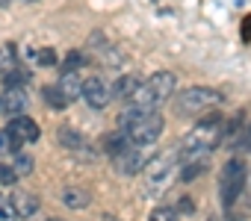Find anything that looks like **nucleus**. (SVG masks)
Returning a JSON list of instances; mask_svg holds the SVG:
<instances>
[{
	"mask_svg": "<svg viewBox=\"0 0 251 221\" xmlns=\"http://www.w3.org/2000/svg\"><path fill=\"white\" fill-rule=\"evenodd\" d=\"M225 139V124H222V115H210V118H201L189 133H186V142H183V156L186 159H195L201 154H210L219 142Z\"/></svg>",
	"mask_w": 251,
	"mask_h": 221,
	"instance_id": "f257e3e1",
	"label": "nucleus"
},
{
	"mask_svg": "<svg viewBox=\"0 0 251 221\" xmlns=\"http://www.w3.org/2000/svg\"><path fill=\"white\" fill-rule=\"evenodd\" d=\"M175 86H177V80L172 71H157L136 86V91L130 94V103L133 106H157L175 94Z\"/></svg>",
	"mask_w": 251,
	"mask_h": 221,
	"instance_id": "f03ea898",
	"label": "nucleus"
},
{
	"mask_svg": "<svg viewBox=\"0 0 251 221\" xmlns=\"http://www.w3.org/2000/svg\"><path fill=\"white\" fill-rule=\"evenodd\" d=\"M245 177H248V168H245V159L242 156H233L225 162L222 168V177H219V195H222V203L225 206H233L245 189Z\"/></svg>",
	"mask_w": 251,
	"mask_h": 221,
	"instance_id": "7ed1b4c3",
	"label": "nucleus"
},
{
	"mask_svg": "<svg viewBox=\"0 0 251 221\" xmlns=\"http://www.w3.org/2000/svg\"><path fill=\"white\" fill-rule=\"evenodd\" d=\"M222 100V91L210 88V86H189L183 94H177L175 100V109H177V115H201L207 112L210 106H216Z\"/></svg>",
	"mask_w": 251,
	"mask_h": 221,
	"instance_id": "20e7f679",
	"label": "nucleus"
},
{
	"mask_svg": "<svg viewBox=\"0 0 251 221\" xmlns=\"http://www.w3.org/2000/svg\"><path fill=\"white\" fill-rule=\"evenodd\" d=\"M163 130H166L163 115L157 112V109H148V112H145L139 121H133V124H130L127 130H124V133L130 136V142H133V145L145 148V145H154V142L163 136Z\"/></svg>",
	"mask_w": 251,
	"mask_h": 221,
	"instance_id": "39448f33",
	"label": "nucleus"
},
{
	"mask_svg": "<svg viewBox=\"0 0 251 221\" xmlns=\"http://www.w3.org/2000/svg\"><path fill=\"white\" fill-rule=\"evenodd\" d=\"M6 133L12 136V145H15V151H21V145H33V142H39V136H42L39 124H36L30 115H15V118L9 121Z\"/></svg>",
	"mask_w": 251,
	"mask_h": 221,
	"instance_id": "423d86ee",
	"label": "nucleus"
},
{
	"mask_svg": "<svg viewBox=\"0 0 251 221\" xmlns=\"http://www.w3.org/2000/svg\"><path fill=\"white\" fill-rule=\"evenodd\" d=\"M80 97H83L92 109H106L109 100H112V88H109V83H106L103 77H89V80H83Z\"/></svg>",
	"mask_w": 251,
	"mask_h": 221,
	"instance_id": "0eeeda50",
	"label": "nucleus"
},
{
	"mask_svg": "<svg viewBox=\"0 0 251 221\" xmlns=\"http://www.w3.org/2000/svg\"><path fill=\"white\" fill-rule=\"evenodd\" d=\"M145 162H148V156L142 154V148H139V145H130V148H124L121 154H115V156H112V165H115V171L127 174V177L139 174V171L145 168Z\"/></svg>",
	"mask_w": 251,
	"mask_h": 221,
	"instance_id": "6e6552de",
	"label": "nucleus"
},
{
	"mask_svg": "<svg viewBox=\"0 0 251 221\" xmlns=\"http://www.w3.org/2000/svg\"><path fill=\"white\" fill-rule=\"evenodd\" d=\"M24 109H27V91L21 86H3V91H0V115L15 118V115H24Z\"/></svg>",
	"mask_w": 251,
	"mask_h": 221,
	"instance_id": "1a4fd4ad",
	"label": "nucleus"
},
{
	"mask_svg": "<svg viewBox=\"0 0 251 221\" xmlns=\"http://www.w3.org/2000/svg\"><path fill=\"white\" fill-rule=\"evenodd\" d=\"M175 159H177L175 154H163V156L145 162V174H148V183H151L154 189H160V186L169 183V174H172V168H175Z\"/></svg>",
	"mask_w": 251,
	"mask_h": 221,
	"instance_id": "9d476101",
	"label": "nucleus"
},
{
	"mask_svg": "<svg viewBox=\"0 0 251 221\" xmlns=\"http://www.w3.org/2000/svg\"><path fill=\"white\" fill-rule=\"evenodd\" d=\"M12 209H15V215H21V218H30V215H36L39 212V206H42V200H39V195H33V192H15L12 195Z\"/></svg>",
	"mask_w": 251,
	"mask_h": 221,
	"instance_id": "9b49d317",
	"label": "nucleus"
},
{
	"mask_svg": "<svg viewBox=\"0 0 251 221\" xmlns=\"http://www.w3.org/2000/svg\"><path fill=\"white\" fill-rule=\"evenodd\" d=\"M56 86H59V88H62V94L68 97V103H71V100H77V97H80V91H83V80H80V77H77V71H71V68H68V71H62V77H59V83H56Z\"/></svg>",
	"mask_w": 251,
	"mask_h": 221,
	"instance_id": "f8f14e48",
	"label": "nucleus"
},
{
	"mask_svg": "<svg viewBox=\"0 0 251 221\" xmlns=\"http://www.w3.org/2000/svg\"><path fill=\"white\" fill-rule=\"evenodd\" d=\"M62 203L71 206V209H86L92 203V195L80 186H68V189H62Z\"/></svg>",
	"mask_w": 251,
	"mask_h": 221,
	"instance_id": "ddd939ff",
	"label": "nucleus"
},
{
	"mask_svg": "<svg viewBox=\"0 0 251 221\" xmlns=\"http://www.w3.org/2000/svg\"><path fill=\"white\" fill-rule=\"evenodd\" d=\"M142 80L136 77V74H124V77H118L115 80V86H109L112 88V97H124V100H130V94L136 91V86H139Z\"/></svg>",
	"mask_w": 251,
	"mask_h": 221,
	"instance_id": "4468645a",
	"label": "nucleus"
},
{
	"mask_svg": "<svg viewBox=\"0 0 251 221\" xmlns=\"http://www.w3.org/2000/svg\"><path fill=\"white\" fill-rule=\"evenodd\" d=\"M56 142H59L62 148H68V151H77V148H83V145H86L83 133H80V130H74V127H59V130H56Z\"/></svg>",
	"mask_w": 251,
	"mask_h": 221,
	"instance_id": "2eb2a0df",
	"label": "nucleus"
},
{
	"mask_svg": "<svg viewBox=\"0 0 251 221\" xmlns=\"http://www.w3.org/2000/svg\"><path fill=\"white\" fill-rule=\"evenodd\" d=\"M130 145H133V142H130V136L124 133V130H121V133H106V136H103V151H106L109 156L121 154L124 148H130Z\"/></svg>",
	"mask_w": 251,
	"mask_h": 221,
	"instance_id": "dca6fc26",
	"label": "nucleus"
},
{
	"mask_svg": "<svg viewBox=\"0 0 251 221\" xmlns=\"http://www.w3.org/2000/svg\"><path fill=\"white\" fill-rule=\"evenodd\" d=\"M42 97H45V103H48L50 109H56V112H59V109H65V106H68V97L62 94V88H59L56 83L45 86V88H42Z\"/></svg>",
	"mask_w": 251,
	"mask_h": 221,
	"instance_id": "f3484780",
	"label": "nucleus"
},
{
	"mask_svg": "<svg viewBox=\"0 0 251 221\" xmlns=\"http://www.w3.org/2000/svg\"><path fill=\"white\" fill-rule=\"evenodd\" d=\"M12 168H15V174H18V177H30V174H33V168H36V162H33V156H30V154L15 151V156H12Z\"/></svg>",
	"mask_w": 251,
	"mask_h": 221,
	"instance_id": "a211bd4d",
	"label": "nucleus"
},
{
	"mask_svg": "<svg viewBox=\"0 0 251 221\" xmlns=\"http://www.w3.org/2000/svg\"><path fill=\"white\" fill-rule=\"evenodd\" d=\"M24 83H27V71L21 65H12L9 71H3V86H21L24 88Z\"/></svg>",
	"mask_w": 251,
	"mask_h": 221,
	"instance_id": "6ab92c4d",
	"label": "nucleus"
},
{
	"mask_svg": "<svg viewBox=\"0 0 251 221\" xmlns=\"http://www.w3.org/2000/svg\"><path fill=\"white\" fill-rule=\"evenodd\" d=\"M148 221H177V209L175 206H157Z\"/></svg>",
	"mask_w": 251,
	"mask_h": 221,
	"instance_id": "aec40b11",
	"label": "nucleus"
},
{
	"mask_svg": "<svg viewBox=\"0 0 251 221\" xmlns=\"http://www.w3.org/2000/svg\"><path fill=\"white\" fill-rule=\"evenodd\" d=\"M12 65H18V62H15V56H12V47H9V44H3V47H0V74L9 71Z\"/></svg>",
	"mask_w": 251,
	"mask_h": 221,
	"instance_id": "412c9836",
	"label": "nucleus"
},
{
	"mask_svg": "<svg viewBox=\"0 0 251 221\" xmlns=\"http://www.w3.org/2000/svg\"><path fill=\"white\" fill-rule=\"evenodd\" d=\"M15 180H21V177L15 174L12 165H0V186H15Z\"/></svg>",
	"mask_w": 251,
	"mask_h": 221,
	"instance_id": "4be33fe9",
	"label": "nucleus"
},
{
	"mask_svg": "<svg viewBox=\"0 0 251 221\" xmlns=\"http://www.w3.org/2000/svg\"><path fill=\"white\" fill-rule=\"evenodd\" d=\"M204 168H207L204 162H195V165H186V168L180 171V180H183V183H189V180H195L198 174H204Z\"/></svg>",
	"mask_w": 251,
	"mask_h": 221,
	"instance_id": "5701e85b",
	"label": "nucleus"
},
{
	"mask_svg": "<svg viewBox=\"0 0 251 221\" xmlns=\"http://www.w3.org/2000/svg\"><path fill=\"white\" fill-rule=\"evenodd\" d=\"M36 59H39V65H45V68H53V65H56V53H53L50 47L39 50V53H36Z\"/></svg>",
	"mask_w": 251,
	"mask_h": 221,
	"instance_id": "b1692460",
	"label": "nucleus"
},
{
	"mask_svg": "<svg viewBox=\"0 0 251 221\" xmlns=\"http://www.w3.org/2000/svg\"><path fill=\"white\" fill-rule=\"evenodd\" d=\"M12 151H15L12 136H9L6 130H0V156H6V154H12Z\"/></svg>",
	"mask_w": 251,
	"mask_h": 221,
	"instance_id": "393cba45",
	"label": "nucleus"
},
{
	"mask_svg": "<svg viewBox=\"0 0 251 221\" xmlns=\"http://www.w3.org/2000/svg\"><path fill=\"white\" fill-rule=\"evenodd\" d=\"M15 218H18V215H15V209H12V203L0 198V221H15Z\"/></svg>",
	"mask_w": 251,
	"mask_h": 221,
	"instance_id": "a878e982",
	"label": "nucleus"
},
{
	"mask_svg": "<svg viewBox=\"0 0 251 221\" xmlns=\"http://www.w3.org/2000/svg\"><path fill=\"white\" fill-rule=\"evenodd\" d=\"M83 65H86L83 53H77V50H74V53H68V59H65V71H68V68H71V71H77V68H83Z\"/></svg>",
	"mask_w": 251,
	"mask_h": 221,
	"instance_id": "bb28decb",
	"label": "nucleus"
},
{
	"mask_svg": "<svg viewBox=\"0 0 251 221\" xmlns=\"http://www.w3.org/2000/svg\"><path fill=\"white\" fill-rule=\"evenodd\" d=\"M195 212V200L192 198H180L177 200V215H192Z\"/></svg>",
	"mask_w": 251,
	"mask_h": 221,
	"instance_id": "cd10ccee",
	"label": "nucleus"
},
{
	"mask_svg": "<svg viewBox=\"0 0 251 221\" xmlns=\"http://www.w3.org/2000/svg\"><path fill=\"white\" fill-rule=\"evenodd\" d=\"M239 145H242V151H248V154H251V124L245 127V133H242V139H239Z\"/></svg>",
	"mask_w": 251,
	"mask_h": 221,
	"instance_id": "c85d7f7f",
	"label": "nucleus"
},
{
	"mask_svg": "<svg viewBox=\"0 0 251 221\" xmlns=\"http://www.w3.org/2000/svg\"><path fill=\"white\" fill-rule=\"evenodd\" d=\"M242 39L251 42V15H245V21H242Z\"/></svg>",
	"mask_w": 251,
	"mask_h": 221,
	"instance_id": "c756f323",
	"label": "nucleus"
},
{
	"mask_svg": "<svg viewBox=\"0 0 251 221\" xmlns=\"http://www.w3.org/2000/svg\"><path fill=\"white\" fill-rule=\"evenodd\" d=\"M50 221H59V218H50Z\"/></svg>",
	"mask_w": 251,
	"mask_h": 221,
	"instance_id": "7c9ffc66",
	"label": "nucleus"
}]
</instances>
